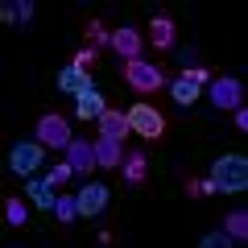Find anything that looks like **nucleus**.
Masks as SVG:
<instances>
[{
	"label": "nucleus",
	"instance_id": "f257e3e1",
	"mask_svg": "<svg viewBox=\"0 0 248 248\" xmlns=\"http://www.w3.org/2000/svg\"><path fill=\"white\" fill-rule=\"evenodd\" d=\"M211 182H215V190H223V195L248 190V157L244 153H223V157L211 166Z\"/></svg>",
	"mask_w": 248,
	"mask_h": 248
},
{
	"label": "nucleus",
	"instance_id": "f03ea898",
	"mask_svg": "<svg viewBox=\"0 0 248 248\" xmlns=\"http://www.w3.org/2000/svg\"><path fill=\"white\" fill-rule=\"evenodd\" d=\"M128 128L133 133H141L145 141H157L161 133H166V120H161V112L157 108H149V104H137V108H128Z\"/></svg>",
	"mask_w": 248,
	"mask_h": 248
},
{
	"label": "nucleus",
	"instance_id": "7ed1b4c3",
	"mask_svg": "<svg viewBox=\"0 0 248 248\" xmlns=\"http://www.w3.org/2000/svg\"><path fill=\"white\" fill-rule=\"evenodd\" d=\"M37 141H42L46 149H66L75 137H71V124L62 120L58 112H46L42 120H37Z\"/></svg>",
	"mask_w": 248,
	"mask_h": 248
},
{
	"label": "nucleus",
	"instance_id": "20e7f679",
	"mask_svg": "<svg viewBox=\"0 0 248 248\" xmlns=\"http://www.w3.org/2000/svg\"><path fill=\"white\" fill-rule=\"evenodd\" d=\"M124 79L133 83L137 91H157V87H166V75H161L153 62H145V58L124 62Z\"/></svg>",
	"mask_w": 248,
	"mask_h": 248
},
{
	"label": "nucleus",
	"instance_id": "39448f33",
	"mask_svg": "<svg viewBox=\"0 0 248 248\" xmlns=\"http://www.w3.org/2000/svg\"><path fill=\"white\" fill-rule=\"evenodd\" d=\"M42 149H46L42 141H17L13 153H9V166L17 170V174H33V170L42 166Z\"/></svg>",
	"mask_w": 248,
	"mask_h": 248
},
{
	"label": "nucleus",
	"instance_id": "423d86ee",
	"mask_svg": "<svg viewBox=\"0 0 248 248\" xmlns=\"http://www.w3.org/2000/svg\"><path fill=\"white\" fill-rule=\"evenodd\" d=\"M108 195H112V190H108L104 182H87V186L79 190V195H75V199H79V215L95 219V215H99V211L108 207Z\"/></svg>",
	"mask_w": 248,
	"mask_h": 248
},
{
	"label": "nucleus",
	"instance_id": "0eeeda50",
	"mask_svg": "<svg viewBox=\"0 0 248 248\" xmlns=\"http://www.w3.org/2000/svg\"><path fill=\"white\" fill-rule=\"evenodd\" d=\"M211 99H215V108H240L244 104V87H240V79H215Z\"/></svg>",
	"mask_w": 248,
	"mask_h": 248
},
{
	"label": "nucleus",
	"instance_id": "6e6552de",
	"mask_svg": "<svg viewBox=\"0 0 248 248\" xmlns=\"http://www.w3.org/2000/svg\"><path fill=\"white\" fill-rule=\"evenodd\" d=\"M58 91L79 99L83 91H91V71H79V66H62L58 71Z\"/></svg>",
	"mask_w": 248,
	"mask_h": 248
},
{
	"label": "nucleus",
	"instance_id": "1a4fd4ad",
	"mask_svg": "<svg viewBox=\"0 0 248 248\" xmlns=\"http://www.w3.org/2000/svg\"><path fill=\"white\" fill-rule=\"evenodd\" d=\"M112 50L120 54V58H128V62L141 58V33H137V29H128V25L116 29V33H112Z\"/></svg>",
	"mask_w": 248,
	"mask_h": 248
},
{
	"label": "nucleus",
	"instance_id": "9d476101",
	"mask_svg": "<svg viewBox=\"0 0 248 248\" xmlns=\"http://www.w3.org/2000/svg\"><path fill=\"white\" fill-rule=\"evenodd\" d=\"M128 133H133V128H128V116H124V112H112V108H108V112L99 116V137H112V141H124Z\"/></svg>",
	"mask_w": 248,
	"mask_h": 248
},
{
	"label": "nucleus",
	"instance_id": "9b49d317",
	"mask_svg": "<svg viewBox=\"0 0 248 248\" xmlns=\"http://www.w3.org/2000/svg\"><path fill=\"white\" fill-rule=\"evenodd\" d=\"M66 161L75 166V174H87V170L95 166V145H87V141H71V145H66Z\"/></svg>",
	"mask_w": 248,
	"mask_h": 248
},
{
	"label": "nucleus",
	"instance_id": "f8f14e48",
	"mask_svg": "<svg viewBox=\"0 0 248 248\" xmlns=\"http://www.w3.org/2000/svg\"><path fill=\"white\" fill-rule=\"evenodd\" d=\"M75 112H79V120H99V116L108 112V104H104V95L91 87V91H83V95L75 99Z\"/></svg>",
	"mask_w": 248,
	"mask_h": 248
},
{
	"label": "nucleus",
	"instance_id": "ddd939ff",
	"mask_svg": "<svg viewBox=\"0 0 248 248\" xmlns=\"http://www.w3.org/2000/svg\"><path fill=\"white\" fill-rule=\"evenodd\" d=\"M95 166H104V170L124 166V149H120V141H112V137H99V141H95Z\"/></svg>",
	"mask_w": 248,
	"mask_h": 248
},
{
	"label": "nucleus",
	"instance_id": "4468645a",
	"mask_svg": "<svg viewBox=\"0 0 248 248\" xmlns=\"http://www.w3.org/2000/svg\"><path fill=\"white\" fill-rule=\"evenodd\" d=\"M149 37H153V46H157V50H170V46H174V21L166 17V13H157V17L149 21Z\"/></svg>",
	"mask_w": 248,
	"mask_h": 248
},
{
	"label": "nucleus",
	"instance_id": "2eb2a0df",
	"mask_svg": "<svg viewBox=\"0 0 248 248\" xmlns=\"http://www.w3.org/2000/svg\"><path fill=\"white\" fill-rule=\"evenodd\" d=\"M29 199H33V207H42V211H54V203H58V195H54V186H50V178H29Z\"/></svg>",
	"mask_w": 248,
	"mask_h": 248
},
{
	"label": "nucleus",
	"instance_id": "dca6fc26",
	"mask_svg": "<svg viewBox=\"0 0 248 248\" xmlns=\"http://www.w3.org/2000/svg\"><path fill=\"white\" fill-rule=\"evenodd\" d=\"M145 170H149L145 153H128V157H124V182H128V186H141L145 182Z\"/></svg>",
	"mask_w": 248,
	"mask_h": 248
},
{
	"label": "nucleus",
	"instance_id": "f3484780",
	"mask_svg": "<svg viewBox=\"0 0 248 248\" xmlns=\"http://www.w3.org/2000/svg\"><path fill=\"white\" fill-rule=\"evenodd\" d=\"M170 95H174L178 99V104H195V99H199V83L195 79H186V75H182V79H174V87H170Z\"/></svg>",
	"mask_w": 248,
	"mask_h": 248
},
{
	"label": "nucleus",
	"instance_id": "a211bd4d",
	"mask_svg": "<svg viewBox=\"0 0 248 248\" xmlns=\"http://www.w3.org/2000/svg\"><path fill=\"white\" fill-rule=\"evenodd\" d=\"M54 215H58V223H75V219H79V199H75V195H58Z\"/></svg>",
	"mask_w": 248,
	"mask_h": 248
},
{
	"label": "nucleus",
	"instance_id": "6ab92c4d",
	"mask_svg": "<svg viewBox=\"0 0 248 248\" xmlns=\"http://www.w3.org/2000/svg\"><path fill=\"white\" fill-rule=\"evenodd\" d=\"M223 232H228V236L240 244V240L248 236V215H244V211H232L228 219H223Z\"/></svg>",
	"mask_w": 248,
	"mask_h": 248
},
{
	"label": "nucleus",
	"instance_id": "aec40b11",
	"mask_svg": "<svg viewBox=\"0 0 248 248\" xmlns=\"http://www.w3.org/2000/svg\"><path fill=\"white\" fill-rule=\"evenodd\" d=\"M4 219L13 223V228H25V203H21V199H9V203H4Z\"/></svg>",
	"mask_w": 248,
	"mask_h": 248
},
{
	"label": "nucleus",
	"instance_id": "412c9836",
	"mask_svg": "<svg viewBox=\"0 0 248 248\" xmlns=\"http://www.w3.org/2000/svg\"><path fill=\"white\" fill-rule=\"evenodd\" d=\"M71 174H75L71 161H58V166L50 170V186H54V190H58V186H66V182H71Z\"/></svg>",
	"mask_w": 248,
	"mask_h": 248
},
{
	"label": "nucleus",
	"instance_id": "4be33fe9",
	"mask_svg": "<svg viewBox=\"0 0 248 248\" xmlns=\"http://www.w3.org/2000/svg\"><path fill=\"white\" fill-rule=\"evenodd\" d=\"M186 195H190V199H207V195H215V182H211V178H203V182H186Z\"/></svg>",
	"mask_w": 248,
	"mask_h": 248
},
{
	"label": "nucleus",
	"instance_id": "5701e85b",
	"mask_svg": "<svg viewBox=\"0 0 248 248\" xmlns=\"http://www.w3.org/2000/svg\"><path fill=\"white\" fill-rule=\"evenodd\" d=\"M95 62H99L95 46H87V50H79V54H75V62H71V66H79V71H91V66H95Z\"/></svg>",
	"mask_w": 248,
	"mask_h": 248
},
{
	"label": "nucleus",
	"instance_id": "b1692460",
	"mask_svg": "<svg viewBox=\"0 0 248 248\" xmlns=\"http://www.w3.org/2000/svg\"><path fill=\"white\" fill-rule=\"evenodd\" d=\"M232 244H236V240H232L228 232H207L203 236V248H232Z\"/></svg>",
	"mask_w": 248,
	"mask_h": 248
},
{
	"label": "nucleus",
	"instance_id": "393cba45",
	"mask_svg": "<svg viewBox=\"0 0 248 248\" xmlns=\"http://www.w3.org/2000/svg\"><path fill=\"white\" fill-rule=\"evenodd\" d=\"M29 21H33V4L29 0H17V29H25Z\"/></svg>",
	"mask_w": 248,
	"mask_h": 248
},
{
	"label": "nucleus",
	"instance_id": "a878e982",
	"mask_svg": "<svg viewBox=\"0 0 248 248\" xmlns=\"http://www.w3.org/2000/svg\"><path fill=\"white\" fill-rule=\"evenodd\" d=\"M87 37H91V46H104V42H112V37L104 33V25H99V21H91V25H87Z\"/></svg>",
	"mask_w": 248,
	"mask_h": 248
},
{
	"label": "nucleus",
	"instance_id": "bb28decb",
	"mask_svg": "<svg viewBox=\"0 0 248 248\" xmlns=\"http://www.w3.org/2000/svg\"><path fill=\"white\" fill-rule=\"evenodd\" d=\"M0 21H4V25H17V4H4V9H0Z\"/></svg>",
	"mask_w": 248,
	"mask_h": 248
},
{
	"label": "nucleus",
	"instance_id": "cd10ccee",
	"mask_svg": "<svg viewBox=\"0 0 248 248\" xmlns=\"http://www.w3.org/2000/svg\"><path fill=\"white\" fill-rule=\"evenodd\" d=\"M232 112H236V128H248V112L244 108H232Z\"/></svg>",
	"mask_w": 248,
	"mask_h": 248
}]
</instances>
